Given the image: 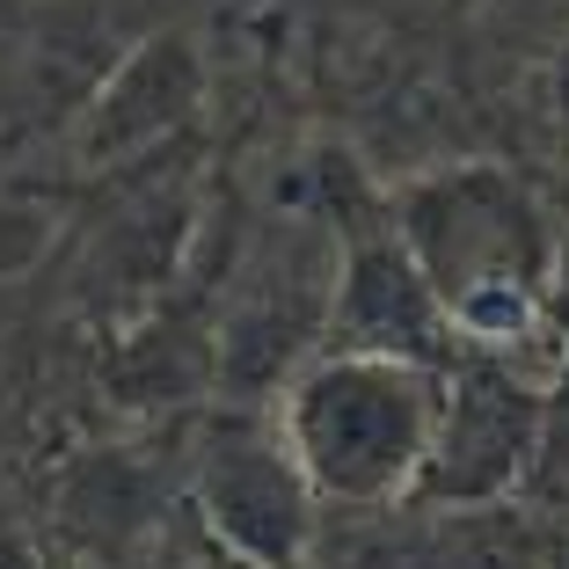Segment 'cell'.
<instances>
[{
	"instance_id": "1",
	"label": "cell",
	"mask_w": 569,
	"mask_h": 569,
	"mask_svg": "<svg viewBox=\"0 0 569 569\" xmlns=\"http://www.w3.org/2000/svg\"><path fill=\"white\" fill-rule=\"evenodd\" d=\"M468 329H489V336L526 329V300H519V292H475V300H468Z\"/></svg>"
}]
</instances>
